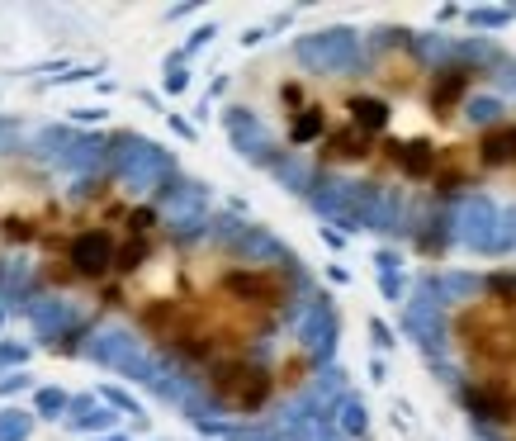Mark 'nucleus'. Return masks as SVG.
<instances>
[{
    "label": "nucleus",
    "mask_w": 516,
    "mask_h": 441,
    "mask_svg": "<svg viewBox=\"0 0 516 441\" xmlns=\"http://www.w3.org/2000/svg\"><path fill=\"white\" fill-rule=\"evenodd\" d=\"M455 337H460V347L469 356H479L488 366H507L516 361V299H469V309L460 313V323H455Z\"/></svg>",
    "instance_id": "f257e3e1"
},
{
    "label": "nucleus",
    "mask_w": 516,
    "mask_h": 441,
    "mask_svg": "<svg viewBox=\"0 0 516 441\" xmlns=\"http://www.w3.org/2000/svg\"><path fill=\"white\" fill-rule=\"evenodd\" d=\"M270 389H275L270 385V370H261L256 361H247V356H223V361L209 370V394H214L228 413H256V408H266Z\"/></svg>",
    "instance_id": "f03ea898"
},
{
    "label": "nucleus",
    "mask_w": 516,
    "mask_h": 441,
    "mask_svg": "<svg viewBox=\"0 0 516 441\" xmlns=\"http://www.w3.org/2000/svg\"><path fill=\"white\" fill-rule=\"evenodd\" d=\"M464 399L474 408V418H483V423H512L516 418V394L502 380H474L464 389Z\"/></svg>",
    "instance_id": "7ed1b4c3"
},
{
    "label": "nucleus",
    "mask_w": 516,
    "mask_h": 441,
    "mask_svg": "<svg viewBox=\"0 0 516 441\" xmlns=\"http://www.w3.org/2000/svg\"><path fill=\"white\" fill-rule=\"evenodd\" d=\"M114 238H109L105 228H86V233H76L72 238V266L81 276H105L109 266H114Z\"/></svg>",
    "instance_id": "20e7f679"
},
{
    "label": "nucleus",
    "mask_w": 516,
    "mask_h": 441,
    "mask_svg": "<svg viewBox=\"0 0 516 441\" xmlns=\"http://www.w3.org/2000/svg\"><path fill=\"white\" fill-rule=\"evenodd\" d=\"M493 223H498V209H493V200H483V195H469V200L460 204V214H455V238L469 242V247H483V252H488Z\"/></svg>",
    "instance_id": "39448f33"
},
{
    "label": "nucleus",
    "mask_w": 516,
    "mask_h": 441,
    "mask_svg": "<svg viewBox=\"0 0 516 441\" xmlns=\"http://www.w3.org/2000/svg\"><path fill=\"white\" fill-rule=\"evenodd\" d=\"M474 76H479V72H469V67H450V72L436 76V91H431V105H436V114H450V110H455L464 95H469Z\"/></svg>",
    "instance_id": "423d86ee"
},
{
    "label": "nucleus",
    "mask_w": 516,
    "mask_h": 441,
    "mask_svg": "<svg viewBox=\"0 0 516 441\" xmlns=\"http://www.w3.org/2000/svg\"><path fill=\"white\" fill-rule=\"evenodd\" d=\"M365 152H370V133H360L356 124L327 133V143H322V157H327V162H360Z\"/></svg>",
    "instance_id": "0eeeda50"
},
{
    "label": "nucleus",
    "mask_w": 516,
    "mask_h": 441,
    "mask_svg": "<svg viewBox=\"0 0 516 441\" xmlns=\"http://www.w3.org/2000/svg\"><path fill=\"white\" fill-rule=\"evenodd\" d=\"M393 152V162H398V171L408 176V181H427L431 171H436V147L431 143H408V147H389Z\"/></svg>",
    "instance_id": "6e6552de"
},
{
    "label": "nucleus",
    "mask_w": 516,
    "mask_h": 441,
    "mask_svg": "<svg viewBox=\"0 0 516 441\" xmlns=\"http://www.w3.org/2000/svg\"><path fill=\"white\" fill-rule=\"evenodd\" d=\"M479 157L488 166H507L516 162V124H493V129H483L479 138Z\"/></svg>",
    "instance_id": "1a4fd4ad"
},
{
    "label": "nucleus",
    "mask_w": 516,
    "mask_h": 441,
    "mask_svg": "<svg viewBox=\"0 0 516 441\" xmlns=\"http://www.w3.org/2000/svg\"><path fill=\"white\" fill-rule=\"evenodd\" d=\"M351 114H356L351 124H356L360 133H379L384 124H389V105L374 100V95H356V100H351Z\"/></svg>",
    "instance_id": "9d476101"
},
{
    "label": "nucleus",
    "mask_w": 516,
    "mask_h": 441,
    "mask_svg": "<svg viewBox=\"0 0 516 441\" xmlns=\"http://www.w3.org/2000/svg\"><path fill=\"white\" fill-rule=\"evenodd\" d=\"M322 129H327V119H322V110L313 105V110H299L294 129H289V138H294V143H313V138H322Z\"/></svg>",
    "instance_id": "9b49d317"
},
{
    "label": "nucleus",
    "mask_w": 516,
    "mask_h": 441,
    "mask_svg": "<svg viewBox=\"0 0 516 441\" xmlns=\"http://www.w3.org/2000/svg\"><path fill=\"white\" fill-rule=\"evenodd\" d=\"M341 427H346V432H365V404L346 399V404H341Z\"/></svg>",
    "instance_id": "f8f14e48"
},
{
    "label": "nucleus",
    "mask_w": 516,
    "mask_h": 441,
    "mask_svg": "<svg viewBox=\"0 0 516 441\" xmlns=\"http://www.w3.org/2000/svg\"><path fill=\"white\" fill-rule=\"evenodd\" d=\"M498 100H469V119H479V124H488L493 129V119H498Z\"/></svg>",
    "instance_id": "ddd939ff"
},
{
    "label": "nucleus",
    "mask_w": 516,
    "mask_h": 441,
    "mask_svg": "<svg viewBox=\"0 0 516 441\" xmlns=\"http://www.w3.org/2000/svg\"><path fill=\"white\" fill-rule=\"evenodd\" d=\"M469 24H483V29H498V24H507V10H474V15H469Z\"/></svg>",
    "instance_id": "4468645a"
},
{
    "label": "nucleus",
    "mask_w": 516,
    "mask_h": 441,
    "mask_svg": "<svg viewBox=\"0 0 516 441\" xmlns=\"http://www.w3.org/2000/svg\"><path fill=\"white\" fill-rule=\"evenodd\" d=\"M62 404H67V399H62L57 389H43V394H38V408H43V413H57Z\"/></svg>",
    "instance_id": "2eb2a0df"
},
{
    "label": "nucleus",
    "mask_w": 516,
    "mask_h": 441,
    "mask_svg": "<svg viewBox=\"0 0 516 441\" xmlns=\"http://www.w3.org/2000/svg\"><path fill=\"white\" fill-rule=\"evenodd\" d=\"M166 91H185V72H171V76H166Z\"/></svg>",
    "instance_id": "dca6fc26"
},
{
    "label": "nucleus",
    "mask_w": 516,
    "mask_h": 441,
    "mask_svg": "<svg viewBox=\"0 0 516 441\" xmlns=\"http://www.w3.org/2000/svg\"><path fill=\"white\" fill-rule=\"evenodd\" d=\"M114 441H119V437H114Z\"/></svg>",
    "instance_id": "f3484780"
}]
</instances>
